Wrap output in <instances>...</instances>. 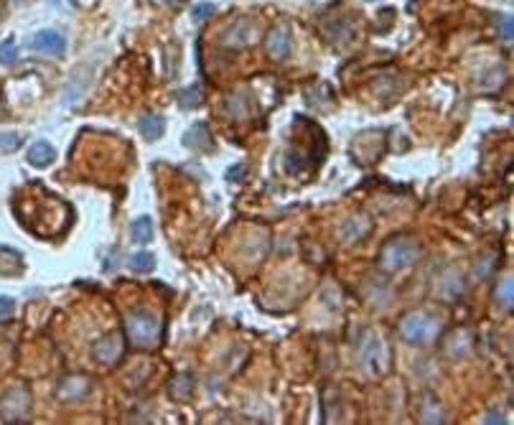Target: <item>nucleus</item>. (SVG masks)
<instances>
[{
  "label": "nucleus",
  "instance_id": "f257e3e1",
  "mask_svg": "<svg viewBox=\"0 0 514 425\" xmlns=\"http://www.w3.org/2000/svg\"><path fill=\"white\" fill-rule=\"evenodd\" d=\"M359 364L367 377H382L390 372V349L377 334H367L359 344Z\"/></svg>",
  "mask_w": 514,
  "mask_h": 425
},
{
  "label": "nucleus",
  "instance_id": "f03ea898",
  "mask_svg": "<svg viewBox=\"0 0 514 425\" xmlns=\"http://www.w3.org/2000/svg\"><path fill=\"white\" fill-rule=\"evenodd\" d=\"M438 331H441V321L435 319V316H428V313H420V311L408 313V316H402V321H400V336L413 346L433 341L435 336H438Z\"/></svg>",
  "mask_w": 514,
  "mask_h": 425
},
{
  "label": "nucleus",
  "instance_id": "7ed1b4c3",
  "mask_svg": "<svg viewBox=\"0 0 514 425\" xmlns=\"http://www.w3.org/2000/svg\"><path fill=\"white\" fill-rule=\"evenodd\" d=\"M127 336L135 346L150 349L160 341V321L148 311H133L127 313Z\"/></svg>",
  "mask_w": 514,
  "mask_h": 425
},
{
  "label": "nucleus",
  "instance_id": "20e7f679",
  "mask_svg": "<svg viewBox=\"0 0 514 425\" xmlns=\"http://www.w3.org/2000/svg\"><path fill=\"white\" fill-rule=\"evenodd\" d=\"M418 255H420V247L415 245L413 239L397 237L392 242H387L385 250H382V265L392 272L405 270V267H410L418 260Z\"/></svg>",
  "mask_w": 514,
  "mask_h": 425
},
{
  "label": "nucleus",
  "instance_id": "39448f33",
  "mask_svg": "<svg viewBox=\"0 0 514 425\" xmlns=\"http://www.w3.org/2000/svg\"><path fill=\"white\" fill-rule=\"evenodd\" d=\"M28 407H31V395L26 387H11L0 395V418L8 423H18L26 418Z\"/></svg>",
  "mask_w": 514,
  "mask_h": 425
},
{
  "label": "nucleus",
  "instance_id": "423d86ee",
  "mask_svg": "<svg viewBox=\"0 0 514 425\" xmlns=\"http://www.w3.org/2000/svg\"><path fill=\"white\" fill-rule=\"evenodd\" d=\"M122 354H125V336H122V331L105 334V336L94 341V346H92L94 362H97V364H102V367L117 364Z\"/></svg>",
  "mask_w": 514,
  "mask_h": 425
},
{
  "label": "nucleus",
  "instance_id": "0eeeda50",
  "mask_svg": "<svg viewBox=\"0 0 514 425\" xmlns=\"http://www.w3.org/2000/svg\"><path fill=\"white\" fill-rule=\"evenodd\" d=\"M265 49L267 53L278 61H285L290 53H293V34H290V28L278 23V26L270 28V34L265 39Z\"/></svg>",
  "mask_w": 514,
  "mask_h": 425
},
{
  "label": "nucleus",
  "instance_id": "6e6552de",
  "mask_svg": "<svg viewBox=\"0 0 514 425\" xmlns=\"http://www.w3.org/2000/svg\"><path fill=\"white\" fill-rule=\"evenodd\" d=\"M31 49L39 53H46V56H61L67 51V39L59 34V31H51V28H44L34 36L31 41Z\"/></svg>",
  "mask_w": 514,
  "mask_h": 425
},
{
  "label": "nucleus",
  "instance_id": "1a4fd4ad",
  "mask_svg": "<svg viewBox=\"0 0 514 425\" xmlns=\"http://www.w3.org/2000/svg\"><path fill=\"white\" fill-rule=\"evenodd\" d=\"M181 143L186 148H194V151H212V133H209V127L204 122H194V125L188 127Z\"/></svg>",
  "mask_w": 514,
  "mask_h": 425
},
{
  "label": "nucleus",
  "instance_id": "9d476101",
  "mask_svg": "<svg viewBox=\"0 0 514 425\" xmlns=\"http://www.w3.org/2000/svg\"><path fill=\"white\" fill-rule=\"evenodd\" d=\"M369 232H372V220L364 217V214L352 217V220L344 222V227H341V237L347 239V242H359V239H364Z\"/></svg>",
  "mask_w": 514,
  "mask_h": 425
},
{
  "label": "nucleus",
  "instance_id": "9b49d317",
  "mask_svg": "<svg viewBox=\"0 0 514 425\" xmlns=\"http://www.w3.org/2000/svg\"><path fill=\"white\" fill-rule=\"evenodd\" d=\"M53 158H56V151H53V146L49 140H36L34 146L28 148V163L36 168L51 166Z\"/></svg>",
  "mask_w": 514,
  "mask_h": 425
},
{
  "label": "nucleus",
  "instance_id": "f8f14e48",
  "mask_svg": "<svg viewBox=\"0 0 514 425\" xmlns=\"http://www.w3.org/2000/svg\"><path fill=\"white\" fill-rule=\"evenodd\" d=\"M89 392V379L82 374H72L59 385V398L61 400H79Z\"/></svg>",
  "mask_w": 514,
  "mask_h": 425
},
{
  "label": "nucleus",
  "instance_id": "ddd939ff",
  "mask_svg": "<svg viewBox=\"0 0 514 425\" xmlns=\"http://www.w3.org/2000/svg\"><path fill=\"white\" fill-rule=\"evenodd\" d=\"M138 127H141L143 138L153 143V140H158L160 135H163V130H166V120H163V115H155V113L143 115L141 122H138Z\"/></svg>",
  "mask_w": 514,
  "mask_h": 425
},
{
  "label": "nucleus",
  "instance_id": "4468645a",
  "mask_svg": "<svg viewBox=\"0 0 514 425\" xmlns=\"http://www.w3.org/2000/svg\"><path fill=\"white\" fill-rule=\"evenodd\" d=\"M420 420L423 423H446V412H443V405L435 400V395H425V402L420 407Z\"/></svg>",
  "mask_w": 514,
  "mask_h": 425
},
{
  "label": "nucleus",
  "instance_id": "2eb2a0df",
  "mask_svg": "<svg viewBox=\"0 0 514 425\" xmlns=\"http://www.w3.org/2000/svg\"><path fill=\"white\" fill-rule=\"evenodd\" d=\"M130 234H133L135 245H148L153 239V220L150 217H138L130 227Z\"/></svg>",
  "mask_w": 514,
  "mask_h": 425
},
{
  "label": "nucleus",
  "instance_id": "dca6fc26",
  "mask_svg": "<svg viewBox=\"0 0 514 425\" xmlns=\"http://www.w3.org/2000/svg\"><path fill=\"white\" fill-rule=\"evenodd\" d=\"M176 100H179L181 107L194 110V107H199L201 102H204V89H201V84H188V87H184L179 94H176Z\"/></svg>",
  "mask_w": 514,
  "mask_h": 425
},
{
  "label": "nucleus",
  "instance_id": "f3484780",
  "mask_svg": "<svg viewBox=\"0 0 514 425\" xmlns=\"http://www.w3.org/2000/svg\"><path fill=\"white\" fill-rule=\"evenodd\" d=\"M194 392V377L191 374H179V377L171 382V398L174 400H188Z\"/></svg>",
  "mask_w": 514,
  "mask_h": 425
},
{
  "label": "nucleus",
  "instance_id": "a211bd4d",
  "mask_svg": "<svg viewBox=\"0 0 514 425\" xmlns=\"http://www.w3.org/2000/svg\"><path fill=\"white\" fill-rule=\"evenodd\" d=\"M496 300H499V306L504 308V311H512V306H514V280H512V275H507V278L499 283V288H496Z\"/></svg>",
  "mask_w": 514,
  "mask_h": 425
},
{
  "label": "nucleus",
  "instance_id": "6ab92c4d",
  "mask_svg": "<svg viewBox=\"0 0 514 425\" xmlns=\"http://www.w3.org/2000/svg\"><path fill=\"white\" fill-rule=\"evenodd\" d=\"M448 278H451V286H448V280L443 278V283H441V293H443V298H456V296H461L463 293V280L456 275L454 270L448 272Z\"/></svg>",
  "mask_w": 514,
  "mask_h": 425
},
{
  "label": "nucleus",
  "instance_id": "aec40b11",
  "mask_svg": "<svg viewBox=\"0 0 514 425\" xmlns=\"http://www.w3.org/2000/svg\"><path fill=\"white\" fill-rule=\"evenodd\" d=\"M130 267H133L135 272H150L155 267V258L150 253H135L133 258H130Z\"/></svg>",
  "mask_w": 514,
  "mask_h": 425
},
{
  "label": "nucleus",
  "instance_id": "412c9836",
  "mask_svg": "<svg viewBox=\"0 0 514 425\" xmlns=\"http://www.w3.org/2000/svg\"><path fill=\"white\" fill-rule=\"evenodd\" d=\"M15 61H18V46H15V39H6L3 44H0V64L11 67V64H15Z\"/></svg>",
  "mask_w": 514,
  "mask_h": 425
},
{
  "label": "nucleus",
  "instance_id": "4be33fe9",
  "mask_svg": "<svg viewBox=\"0 0 514 425\" xmlns=\"http://www.w3.org/2000/svg\"><path fill=\"white\" fill-rule=\"evenodd\" d=\"M214 13H217V6H214V3H199V6L191 11V18H194L196 23H204V20H209Z\"/></svg>",
  "mask_w": 514,
  "mask_h": 425
},
{
  "label": "nucleus",
  "instance_id": "5701e85b",
  "mask_svg": "<svg viewBox=\"0 0 514 425\" xmlns=\"http://www.w3.org/2000/svg\"><path fill=\"white\" fill-rule=\"evenodd\" d=\"M20 143L18 133H0V153H13Z\"/></svg>",
  "mask_w": 514,
  "mask_h": 425
},
{
  "label": "nucleus",
  "instance_id": "b1692460",
  "mask_svg": "<svg viewBox=\"0 0 514 425\" xmlns=\"http://www.w3.org/2000/svg\"><path fill=\"white\" fill-rule=\"evenodd\" d=\"M499 36H501V41H504V44H509V46H512V39H514V34H512V15H501V18H499Z\"/></svg>",
  "mask_w": 514,
  "mask_h": 425
},
{
  "label": "nucleus",
  "instance_id": "393cba45",
  "mask_svg": "<svg viewBox=\"0 0 514 425\" xmlns=\"http://www.w3.org/2000/svg\"><path fill=\"white\" fill-rule=\"evenodd\" d=\"M245 176H248V166H245V163H237V166H229L227 168V173H224V179L227 181H240V179H245Z\"/></svg>",
  "mask_w": 514,
  "mask_h": 425
},
{
  "label": "nucleus",
  "instance_id": "a878e982",
  "mask_svg": "<svg viewBox=\"0 0 514 425\" xmlns=\"http://www.w3.org/2000/svg\"><path fill=\"white\" fill-rule=\"evenodd\" d=\"M13 311H15V300L8 298V296H0V319H3V316H11Z\"/></svg>",
  "mask_w": 514,
  "mask_h": 425
},
{
  "label": "nucleus",
  "instance_id": "bb28decb",
  "mask_svg": "<svg viewBox=\"0 0 514 425\" xmlns=\"http://www.w3.org/2000/svg\"><path fill=\"white\" fill-rule=\"evenodd\" d=\"M484 423H507V418H504L501 412L491 410V412H487V415H484Z\"/></svg>",
  "mask_w": 514,
  "mask_h": 425
},
{
  "label": "nucleus",
  "instance_id": "cd10ccee",
  "mask_svg": "<svg viewBox=\"0 0 514 425\" xmlns=\"http://www.w3.org/2000/svg\"><path fill=\"white\" fill-rule=\"evenodd\" d=\"M369 3H380V0H369Z\"/></svg>",
  "mask_w": 514,
  "mask_h": 425
}]
</instances>
